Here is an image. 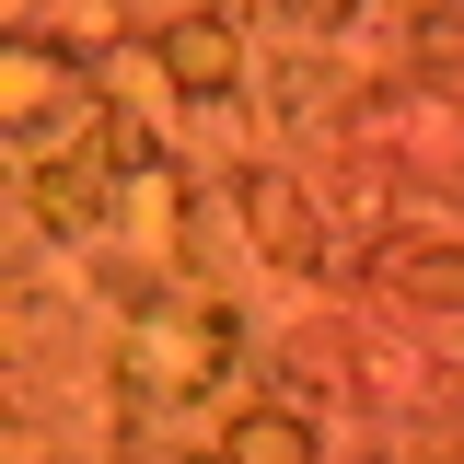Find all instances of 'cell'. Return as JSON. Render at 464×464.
I'll list each match as a JSON object with an SVG mask.
<instances>
[{"mask_svg": "<svg viewBox=\"0 0 464 464\" xmlns=\"http://www.w3.org/2000/svg\"><path fill=\"white\" fill-rule=\"evenodd\" d=\"M302 453H314V441H302V418H267V406L232 430V464H302Z\"/></svg>", "mask_w": 464, "mask_h": 464, "instance_id": "obj_2", "label": "cell"}, {"mask_svg": "<svg viewBox=\"0 0 464 464\" xmlns=\"http://www.w3.org/2000/svg\"><path fill=\"white\" fill-rule=\"evenodd\" d=\"M163 58H174V82H198V93H221V82H232V35H221V24H174Z\"/></svg>", "mask_w": 464, "mask_h": 464, "instance_id": "obj_1", "label": "cell"}]
</instances>
